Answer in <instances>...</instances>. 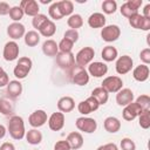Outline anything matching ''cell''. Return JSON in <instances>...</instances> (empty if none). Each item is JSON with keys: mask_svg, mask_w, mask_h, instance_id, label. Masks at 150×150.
<instances>
[{"mask_svg": "<svg viewBox=\"0 0 150 150\" xmlns=\"http://www.w3.org/2000/svg\"><path fill=\"white\" fill-rule=\"evenodd\" d=\"M7 131L9 132V136L13 139H16V141L22 139L26 135L23 118L18 115L11 116V118L8 121V125H7Z\"/></svg>", "mask_w": 150, "mask_h": 150, "instance_id": "cell-1", "label": "cell"}, {"mask_svg": "<svg viewBox=\"0 0 150 150\" xmlns=\"http://www.w3.org/2000/svg\"><path fill=\"white\" fill-rule=\"evenodd\" d=\"M68 76H69V80L76 84V86H86L88 84L89 82V74L87 71V69L84 67H81V66H77L75 64L71 69L68 70Z\"/></svg>", "mask_w": 150, "mask_h": 150, "instance_id": "cell-2", "label": "cell"}, {"mask_svg": "<svg viewBox=\"0 0 150 150\" xmlns=\"http://www.w3.org/2000/svg\"><path fill=\"white\" fill-rule=\"evenodd\" d=\"M32 67H33V62H32V60H30L29 57H27V56L20 57V59L18 60L16 66H15L14 69H13L14 76H15L16 79H19V80L25 79V77L29 74Z\"/></svg>", "mask_w": 150, "mask_h": 150, "instance_id": "cell-3", "label": "cell"}, {"mask_svg": "<svg viewBox=\"0 0 150 150\" xmlns=\"http://www.w3.org/2000/svg\"><path fill=\"white\" fill-rule=\"evenodd\" d=\"M94 56H95L94 48H91V47H83V48H81L76 53V55H75V63L77 66H81V67L88 66L89 63H91Z\"/></svg>", "mask_w": 150, "mask_h": 150, "instance_id": "cell-4", "label": "cell"}, {"mask_svg": "<svg viewBox=\"0 0 150 150\" xmlns=\"http://www.w3.org/2000/svg\"><path fill=\"white\" fill-rule=\"evenodd\" d=\"M75 125H76V128L80 131L86 132V134H93L97 129V122H96V120H94L91 117H86V116H82V117L76 118Z\"/></svg>", "mask_w": 150, "mask_h": 150, "instance_id": "cell-5", "label": "cell"}, {"mask_svg": "<svg viewBox=\"0 0 150 150\" xmlns=\"http://www.w3.org/2000/svg\"><path fill=\"white\" fill-rule=\"evenodd\" d=\"M101 87L107 90V93H117L123 88V81L120 76H107L102 83Z\"/></svg>", "mask_w": 150, "mask_h": 150, "instance_id": "cell-6", "label": "cell"}, {"mask_svg": "<svg viewBox=\"0 0 150 150\" xmlns=\"http://www.w3.org/2000/svg\"><path fill=\"white\" fill-rule=\"evenodd\" d=\"M121 36V28L117 25H108L101 29V38L105 42H114Z\"/></svg>", "mask_w": 150, "mask_h": 150, "instance_id": "cell-7", "label": "cell"}, {"mask_svg": "<svg viewBox=\"0 0 150 150\" xmlns=\"http://www.w3.org/2000/svg\"><path fill=\"white\" fill-rule=\"evenodd\" d=\"M55 57H56V64L63 70H69L75 66V55L71 52L70 53L59 52Z\"/></svg>", "mask_w": 150, "mask_h": 150, "instance_id": "cell-8", "label": "cell"}, {"mask_svg": "<svg viewBox=\"0 0 150 150\" xmlns=\"http://www.w3.org/2000/svg\"><path fill=\"white\" fill-rule=\"evenodd\" d=\"M142 4H143L142 0H128L121 6L120 12L123 16L129 19L130 16L138 13V8L142 6Z\"/></svg>", "mask_w": 150, "mask_h": 150, "instance_id": "cell-9", "label": "cell"}, {"mask_svg": "<svg viewBox=\"0 0 150 150\" xmlns=\"http://www.w3.org/2000/svg\"><path fill=\"white\" fill-rule=\"evenodd\" d=\"M132 66H134V61H132L131 56L122 55L117 59L116 64H115V69H116L117 74L124 75V74H128L132 69Z\"/></svg>", "mask_w": 150, "mask_h": 150, "instance_id": "cell-10", "label": "cell"}, {"mask_svg": "<svg viewBox=\"0 0 150 150\" xmlns=\"http://www.w3.org/2000/svg\"><path fill=\"white\" fill-rule=\"evenodd\" d=\"M98 107H100L98 102H97L94 97L89 96L87 100L81 101V102L77 104V110H79L80 114H82L83 116H86V115H89V114L93 112V111H96V110L98 109Z\"/></svg>", "mask_w": 150, "mask_h": 150, "instance_id": "cell-11", "label": "cell"}, {"mask_svg": "<svg viewBox=\"0 0 150 150\" xmlns=\"http://www.w3.org/2000/svg\"><path fill=\"white\" fill-rule=\"evenodd\" d=\"M19 45L15 41H8L5 43L4 46V52H2V56L6 61H14L19 57Z\"/></svg>", "mask_w": 150, "mask_h": 150, "instance_id": "cell-12", "label": "cell"}, {"mask_svg": "<svg viewBox=\"0 0 150 150\" xmlns=\"http://www.w3.org/2000/svg\"><path fill=\"white\" fill-rule=\"evenodd\" d=\"M128 20H129V25L135 29H141V30H149L150 29V19L144 18L139 13L130 16Z\"/></svg>", "mask_w": 150, "mask_h": 150, "instance_id": "cell-13", "label": "cell"}, {"mask_svg": "<svg viewBox=\"0 0 150 150\" xmlns=\"http://www.w3.org/2000/svg\"><path fill=\"white\" fill-rule=\"evenodd\" d=\"M48 121V116H47V112L42 109H38L35 111H33L29 117H28V122L29 124L33 127V128H40L42 127L46 122Z\"/></svg>", "mask_w": 150, "mask_h": 150, "instance_id": "cell-14", "label": "cell"}, {"mask_svg": "<svg viewBox=\"0 0 150 150\" xmlns=\"http://www.w3.org/2000/svg\"><path fill=\"white\" fill-rule=\"evenodd\" d=\"M64 114L61 111H56L53 112L49 117H48V127L50 130L53 131H59L64 127Z\"/></svg>", "mask_w": 150, "mask_h": 150, "instance_id": "cell-15", "label": "cell"}, {"mask_svg": "<svg viewBox=\"0 0 150 150\" xmlns=\"http://www.w3.org/2000/svg\"><path fill=\"white\" fill-rule=\"evenodd\" d=\"M135 95L131 89L129 88H122L120 91L116 93V103L121 107H125L129 103L134 102Z\"/></svg>", "mask_w": 150, "mask_h": 150, "instance_id": "cell-16", "label": "cell"}, {"mask_svg": "<svg viewBox=\"0 0 150 150\" xmlns=\"http://www.w3.org/2000/svg\"><path fill=\"white\" fill-rule=\"evenodd\" d=\"M88 74L94 77H102L108 73V66L104 62L95 61L88 64Z\"/></svg>", "mask_w": 150, "mask_h": 150, "instance_id": "cell-17", "label": "cell"}, {"mask_svg": "<svg viewBox=\"0 0 150 150\" xmlns=\"http://www.w3.org/2000/svg\"><path fill=\"white\" fill-rule=\"evenodd\" d=\"M25 34H26V28L20 22H12L7 27V35L11 39H13V41L23 38Z\"/></svg>", "mask_w": 150, "mask_h": 150, "instance_id": "cell-18", "label": "cell"}, {"mask_svg": "<svg viewBox=\"0 0 150 150\" xmlns=\"http://www.w3.org/2000/svg\"><path fill=\"white\" fill-rule=\"evenodd\" d=\"M19 6L23 11V13L28 16L34 18L40 12V6H39L38 1H35V0H22Z\"/></svg>", "mask_w": 150, "mask_h": 150, "instance_id": "cell-19", "label": "cell"}, {"mask_svg": "<svg viewBox=\"0 0 150 150\" xmlns=\"http://www.w3.org/2000/svg\"><path fill=\"white\" fill-rule=\"evenodd\" d=\"M143 110L138 107V104L136 102H131L128 105L124 107L123 111H122V116L125 121H134L136 117H138V115L142 112Z\"/></svg>", "mask_w": 150, "mask_h": 150, "instance_id": "cell-20", "label": "cell"}, {"mask_svg": "<svg viewBox=\"0 0 150 150\" xmlns=\"http://www.w3.org/2000/svg\"><path fill=\"white\" fill-rule=\"evenodd\" d=\"M75 108V101L70 96H62L57 101V109L61 112H70Z\"/></svg>", "mask_w": 150, "mask_h": 150, "instance_id": "cell-21", "label": "cell"}, {"mask_svg": "<svg viewBox=\"0 0 150 150\" xmlns=\"http://www.w3.org/2000/svg\"><path fill=\"white\" fill-rule=\"evenodd\" d=\"M66 141L68 142L71 150H77L83 145V137L79 131H71L70 134H68Z\"/></svg>", "mask_w": 150, "mask_h": 150, "instance_id": "cell-22", "label": "cell"}, {"mask_svg": "<svg viewBox=\"0 0 150 150\" xmlns=\"http://www.w3.org/2000/svg\"><path fill=\"white\" fill-rule=\"evenodd\" d=\"M149 74H150L149 67L145 66V64H143V63L139 64V66H137V67H135L134 70H132V77L136 81H138V82L146 81L149 79Z\"/></svg>", "mask_w": 150, "mask_h": 150, "instance_id": "cell-23", "label": "cell"}, {"mask_svg": "<svg viewBox=\"0 0 150 150\" xmlns=\"http://www.w3.org/2000/svg\"><path fill=\"white\" fill-rule=\"evenodd\" d=\"M6 91H7V95L11 97V98H16L21 95L22 93V84L19 80H13V81H9L8 84L6 86Z\"/></svg>", "mask_w": 150, "mask_h": 150, "instance_id": "cell-24", "label": "cell"}, {"mask_svg": "<svg viewBox=\"0 0 150 150\" xmlns=\"http://www.w3.org/2000/svg\"><path fill=\"white\" fill-rule=\"evenodd\" d=\"M103 127H104L105 131H108L110 134H116L121 129V121L115 116H108L103 121Z\"/></svg>", "mask_w": 150, "mask_h": 150, "instance_id": "cell-25", "label": "cell"}, {"mask_svg": "<svg viewBox=\"0 0 150 150\" xmlns=\"http://www.w3.org/2000/svg\"><path fill=\"white\" fill-rule=\"evenodd\" d=\"M105 16L103 13H93L88 18V25L91 28H103L105 26Z\"/></svg>", "mask_w": 150, "mask_h": 150, "instance_id": "cell-26", "label": "cell"}, {"mask_svg": "<svg viewBox=\"0 0 150 150\" xmlns=\"http://www.w3.org/2000/svg\"><path fill=\"white\" fill-rule=\"evenodd\" d=\"M42 52L46 56H50V57H54L57 55L59 53V47H57V43L52 40V39H48L46 40L43 43H42Z\"/></svg>", "mask_w": 150, "mask_h": 150, "instance_id": "cell-27", "label": "cell"}, {"mask_svg": "<svg viewBox=\"0 0 150 150\" xmlns=\"http://www.w3.org/2000/svg\"><path fill=\"white\" fill-rule=\"evenodd\" d=\"M91 97H94L100 105H103L108 102V98H109V93H107L105 89H103L102 87H97V88H94L93 91H91Z\"/></svg>", "mask_w": 150, "mask_h": 150, "instance_id": "cell-28", "label": "cell"}, {"mask_svg": "<svg viewBox=\"0 0 150 150\" xmlns=\"http://www.w3.org/2000/svg\"><path fill=\"white\" fill-rule=\"evenodd\" d=\"M101 56L105 62H112L117 59L118 52L114 46H105L101 52Z\"/></svg>", "mask_w": 150, "mask_h": 150, "instance_id": "cell-29", "label": "cell"}, {"mask_svg": "<svg viewBox=\"0 0 150 150\" xmlns=\"http://www.w3.org/2000/svg\"><path fill=\"white\" fill-rule=\"evenodd\" d=\"M27 143L32 144V145H38L42 142V134L41 131H39L38 129H30L26 132L25 135Z\"/></svg>", "mask_w": 150, "mask_h": 150, "instance_id": "cell-30", "label": "cell"}, {"mask_svg": "<svg viewBox=\"0 0 150 150\" xmlns=\"http://www.w3.org/2000/svg\"><path fill=\"white\" fill-rule=\"evenodd\" d=\"M55 32H56V26H55L54 21H52V20H49V19H48V20L41 26V28L39 29L40 35H42V36H45V38H50V36H53V35L55 34Z\"/></svg>", "mask_w": 150, "mask_h": 150, "instance_id": "cell-31", "label": "cell"}, {"mask_svg": "<svg viewBox=\"0 0 150 150\" xmlns=\"http://www.w3.org/2000/svg\"><path fill=\"white\" fill-rule=\"evenodd\" d=\"M23 39H25V43L28 47H35L40 42V34L36 30H28L25 34Z\"/></svg>", "mask_w": 150, "mask_h": 150, "instance_id": "cell-32", "label": "cell"}, {"mask_svg": "<svg viewBox=\"0 0 150 150\" xmlns=\"http://www.w3.org/2000/svg\"><path fill=\"white\" fill-rule=\"evenodd\" d=\"M57 4H59V8H60V12H61L62 16H70L73 14L74 5H73L71 1L61 0V1H57Z\"/></svg>", "mask_w": 150, "mask_h": 150, "instance_id": "cell-33", "label": "cell"}, {"mask_svg": "<svg viewBox=\"0 0 150 150\" xmlns=\"http://www.w3.org/2000/svg\"><path fill=\"white\" fill-rule=\"evenodd\" d=\"M67 25L70 29L77 30V28H81L83 26V19L80 14H71L67 20Z\"/></svg>", "mask_w": 150, "mask_h": 150, "instance_id": "cell-34", "label": "cell"}, {"mask_svg": "<svg viewBox=\"0 0 150 150\" xmlns=\"http://www.w3.org/2000/svg\"><path fill=\"white\" fill-rule=\"evenodd\" d=\"M14 112V105L6 98H0V114L5 116H13Z\"/></svg>", "mask_w": 150, "mask_h": 150, "instance_id": "cell-35", "label": "cell"}, {"mask_svg": "<svg viewBox=\"0 0 150 150\" xmlns=\"http://www.w3.org/2000/svg\"><path fill=\"white\" fill-rule=\"evenodd\" d=\"M138 124L143 129H149V127H150V110H143L138 115Z\"/></svg>", "mask_w": 150, "mask_h": 150, "instance_id": "cell-36", "label": "cell"}, {"mask_svg": "<svg viewBox=\"0 0 150 150\" xmlns=\"http://www.w3.org/2000/svg\"><path fill=\"white\" fill-rule=\"evenodd\" d=\"M117 9V4L115 0H105L102 2V11L104 14H114Z\"/></svg>", "mask_w": 150, "mask_h": 150, "instance_id": "cell-37", "label": "cell"}, {"mask_svg": "<svg viewBox=\"0 0 150 150\" xmlns=\"http://www.w3.org/2000/svg\"><path fill=\"white\" fill-rule=\"evenodd\" d=\"M25 13L20 8V6H13L11 7V11H9V18L14 21V22H19L22 18H23Z\"/></svg>", "mask_w": 150, "mask_h": 150, "instance_id": "cell-38", "label": "cell"}, {"mask_svg": "<svg viewBox=\"0 0 150 150\" xmlns=\"http://www.w3.org/2000/svg\"><path fill=\"white\" fill-rule=\"evenodd\" d=\"M135 102L138 104V107L142 110H150V97H149V95H145V94L139 95L136 98Z\"/></svg>", "mask_w": 150, "mask_h": 150, "instance_id": "cell-39", "label": "cell"}, {"mask_svg": "<svg viewBox=\"0 0 150 150\" xmlns=\"http://www.w3.org/2000/svg\"><path fill=\"white\" fill-rule=\"evenodd\" d=\"M48 13H49V16L53 19V20H61L63 16L60 12V8H59V4L57 2H53L49 8H48Z\"/></svg>", "mask_w": 150, "mask_h": 150, "instance_id": "cell-40", "label": "cell"}, {"mask_svg": "<svg viewBox=\"0 0 150 150\" xmlns=\"http://www.w3.org/2000/svg\"><path fill=\"white\" fill-rule=\"evenodd\" d=\"M57 47H59V52H62V53H70L71 49H73V47H74V43H73L70 40L63 38V39L60 41V43L57 45Z\"/></svg>", "mask_w": 150, "mask_h": 150, "instance_id": "cell-41", "label": "cell"}, {"mask_svg": "<svg viewBox=\"0 0 150 150\" xmlns=\"http://www.w3.org/2000/svg\"><path fill=\"white\" fill-rule=\"evenodd\" d=\"M48 20V18L45 15V14H38V15H35L33 19H32V25H33V27L36 29V30H39L40 28H41V26L46 22Z\"/></svg>", "mask_w": 150, "mask_h": 150, "instance_id": "cell-42", "label": "cell"}, {"mask_svg": "<svg viewBox=\"0 0 150 150\" xmlns=\"http://www.w3.org/2000/svg\"><path fill=\"white\" fill-rule=\"evenodd\" d=\"M120 146H121L122 150H136V144H135V142H134L131 138H129V137L122 138Z\"/></svg>", "mask_w": 150, "mask_h": 150, "instance_id": "cell-43", "label": "cell"}, {"mask_svg": "<svg viewBox=\"0 0 150 150\" xmlns=\"http://www.w3.org/2000/svg\"><path fill=\"white\" fill-rule=\"evenodd\" d=\"M79 36H80V35H79V32H77V30H75V29H68V30H66V32H64V34H63V38H66V39L70 40L73 43L77 42Z\"/></svg>", "mask_w": 150, "mask_h": 150, "instance_id": "cell-44", "label": "cell"}, {"mask_svg": "<svg viewBox=\"0 0 150 150\" xmlns=\"http://www.w3.org/2000/svg\"><path fill=\"white\" fill-rule=\"evenodd\" d=\"M139 59L143 62V64L148 66L150 63V48H144L139 53Z\"/></svg>", "mask_w": 150, "mask_h": 150, "instance_id": "cell-45", "label": "cell"}, {"mask_svg": "<svg viewBox=\"0 0 150 150\" xmlns=\"http://www.w3.org/2000/svg\"><path fill=\"white\" fill-rule=\"evenodd\" d=\"M54 150H71L68 142L66 139H62V141H57L55 144H54Z\"/></svg>", "mask_w": 150, "mask_h": 150, "instance_id": "cell-46", "label": "cell"}, {"mask_svg": "<svg viewBox=\"0 0 150 150\" xmlns=\"http://www.w3.org/2000/svg\"><path fill=\"white\" fill-rule=\"evenodd\" d=\"M9 82V79H8V74L4 70L2 73H0V88L2 87H6Z\"/></svg>", "mask_w": 150, "mask_h": 150, "instance_id": "cell-47", "label": "cell"}, {"mask_svg": "<svg viewBox=\"0 0 150 150\" xmlns=\"http://www.w3.org/2000/svg\"><path fill=\"white\" fill-rule=\"evenodd\" d=\"M11 11V6L7 2H0V15H7L9 14Z\"/></svg>", "mask_w": 150, "mask_h": 150, "instance_id": "cell-48", "label": "cell"}, {"mask_svg": "<svg viewBox=\"0 0 150 150\" xmlns=\"http://www.w3.org/2000/svg\"><path fill=\"white\" fill-rule=\"evenodd\" d=\"M96 150H118V148L115 143H107V144L100 145Z\"/></svg>", "mask_w": 150, "mask_h": 150, "instance_id": "cell-49", "label": "cell"}, {"mask_svg": "<svg viewBox=\"0 0 150 150\" xmlns=\"http://www.w3.org/2000/svg\"><path fill=\"white\" fill-rule=\"evenodd\" d=\"M0 150H15V146H14V144L11 143V142H5V143L1 144Z\"/></svg>", "mask_w": 150, "mask_h": 150, "instance_id": "cell-50", "label": "cell"}, {"mask_svg": "<svg viewBox=\"0 0 150 150\" xmlns=\"http://www.w3.org/2000/svg\"><path fill=\"white\" fill-rule=\"evenodd\" d=\"M144 18L146 19H150V4H146L144 6V9H143V14H142Z\"/></svg>", "mask_w": 150, "mask_h": 150, "instance_id": "cell-51", "label": "cell"}, {"mask_svg": "<svg viewBox=\"0 0 150 150\" xmlns=\"http://www.w3.org/2000/svg\"><path fill=\"white\" fill-rule=\"evenodd\" d=\"M6 132H7V130H6L5 125L0 124V139H2V138L6 136Z\"/></svg>", "mask_w": 150, "mask_h": 150, "instance_id": "cell-52", "label": "cell"}, {"mask_svg": "<svg viewBox=\"0 0 150 150\" xmlns=\"http://www.w3.org/2000/svg\"><path fill=\"white\" fill-rule=\"evenodd\" d=\"M41 2H42V4H50V0H47V1H46V0H42Z\"/></svg>", "mask_w": 150, "mask_h": 150, "instance_id": "cell-53", "label": "cell"}, {"mask_svg": "<svg viewBox=\"0 0 150 150\" xmlns=\"http://www.w3.org/2000/svg\"><path fill=\"white\" fill-rule=\"evenodd\" d=\"M2 71H4V69H2V67L0 66V73H2Z\"/></svg>", "mask_w": 150, "mask_h": 150, "instance_id": "cell-54", "label": "cell"}, {"mask_svg": "<svg viewBox=\"0 0 150 150\" xmlns=\"http://www.w3.org/2000/svg\"><path fill=\"white\" fill-rule=\"evenodd\" d=\"M34 150H38V149H34Z\"/></svg>", "mask_w": 150, "mask_h": 150, "instance_id": "cell-55", "label": "cell"}]
</instances>
